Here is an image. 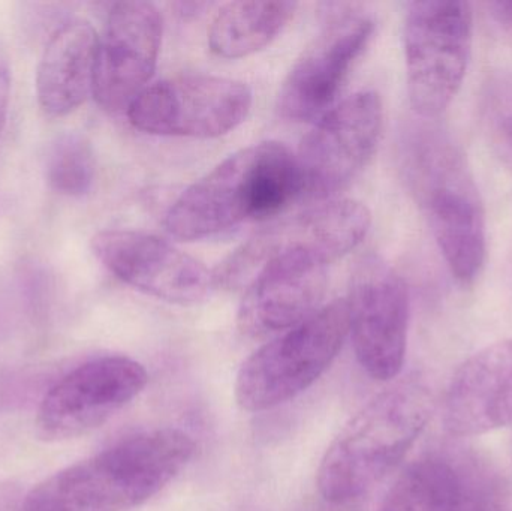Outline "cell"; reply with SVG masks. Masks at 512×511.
I'll return each instance as SVG.
<instances>
[{
    "mask_svg": "<svg viewBox=\"0 0 512 511\" xmlns=\"http://www.w3.org/2000/svg\"><path fill=\"white\" fill-rule=\"evenodd\" d=\"M12 71L11 60L5 45L0 42V137L8 119L9 101H11Z\"/></svg>",
    "mask_w": 512,
    "mask_h": 511,
    "instance_id": "obj_23",
    "label": "cell"
},
{
    "mask_svg": "<svg viewBox=\"0 0 512 511\" xmlns=\"http://www.w3.org/2000/svg\"><path fill=\"white\" fill-rule=\"evenodd\" d=\"M44 171L51 191L68 198L84 197L95 182L92 144L78 132L57 135L45 153Z\"/></svg>",
    "mask_w": 512,
    "mask_h": 511,
    "instance_id": "obj_20",
    "label": "cell"
},
{
    "mask_svg": "<svg viewBox=\"0 0 512 511\" xmlns=\"http://www.w3.org/2000/svg\"><path fill=\"white\" fill-rule=\"evenodd\" d=\"M298 197L294 153L265 141L228 156L189 186L168 210L165 225L177 239H206L243 222L277 215Z\"/></svg>",
    "mask_w": 512,
    "mask_h": 511,
    "instance_id": "obj_3",
    "label": "cell"
},
{
    "mask_svg": "<svg viewBox=\"0 0 512 511\" xmlns=\"http://www.w3.org/2000/svg\"><path fill=\"white\" fill-rule=\"evenodd\" d=\"M93 255L117 279L174 305H197L216 288L200 261L153 234L105 230L93 236Z\"/></svg>",
    "mask_w": 512,
    "mask_h": 511,
    "instance_id": "obj_13",
    "label": "cell"
},
{
    "mask_svg": "<svg viewBox=\"0 0 512 511\" xmlns=\"http://www.w3.org/2000/svg\"><path fill=\"white\" fill-rule=\"evenodd\" d=\"M295 8L292 2L227 3L210 24V50L222 59L251 56L282 32Z\"/></svg>",
    "mask_w": 512,
    "mask_h": 511,
    "instance_id": "obj_18",
    "label": "cell"
},
{
    "mask_svg": "<svg viewBox=\"0 0 512 511\" xmlns=\"http://www.w3.org/2000/svg\"><path fill=\"white\" fill-rule=\"evenodd\" d=\"M340 5L292 65L280 87L277 108L289 120H309L333 105L375 32L372 18Z\"/></svg>",
    "mask_w": 512,
    "mask_h": 511,
    "instance_id": "obj_11",
    "label": "cell"
},
{
    "mask_svg": "<svg viewBox=\"0 0 512 511\" xmlns=\"http://www.w3.org/2000/svg\"><path fill=\"white\" fill-rule=\"evenodd\" d=\"M195 455L180 429H155L65 468L27 494L23 511H129L167 488Z\"/></svg>",
    "mask_w": 512,
    "mask_h": 511,
    "instance_id": "obj_1",
    "label": "cell"
},
{
    "mask_svg": "<svg viewBox=\"0 0 512 511\" xmlns=\"http://www.w3.org/2000/svg\"><path fill=\"white\" fill-rule=\"evenodd\" d=\"M251 108L252 92L242 81L179 75L147 86L126 114L146 134L216 138L242 125Z\"/></svg>",
    "mask_w": 512,
    "mask_h": 511,
    "instance_id": "obj_8",
    "label": "cell"
},
{
    "mask_svg": "<svg viewBox=\"0 0 512 511\" xmlns=\"http://www.w3.org/2000/svg\"><path fill=\"white\" fill-rule=\"evenodd\" d=\"M99 36L92 24L69 20L51 33L38 68L36 98L51 117L68 116L92 95Z\"/></svg>",
    "mask_w": 512,
    "mask_h": 511,
    "instance_id": "obj_17",
    "label": "cell"
},
{
    "mask_svg": "<svg viewBox=\"0 0 512 511\" xmlns=\"http://www.w3.org/2000/svg\"><path fill=\"white\" fill-rule=\"evenodd\" d=\"M456 511H510L501 495L490 485L468 480L459 474V500Z\"/></svg>",
    "mask_w": 512,
    "mask_h": 511,
    "instance_id": "obj_22",
    "label": "cell"
},
{
    "mask_svg": "<svg viewBox=\"0 0 512 511\" xmlns=\"http://www.w3.org/2000/svg\"><path fill=\"white\" fill-rule=\"evenodd\" d=\"M430 414L429 390L412 378L375 396L325 452L316 477L321 497L334 506H346L369 494L405 458Z\"/></svg>",
    "mask_w": 512,
    "mask_h": 511,
    "instance_id": "obj_4",
    "label": "cell"
},
{
    "mask_svg": "<svg viewBox=\"0 0 512 511\" xmlns=\"http://www.w3.org/2000/svg\"><path fill=\"white\" fill-rule=\"evenodd\" d=\"M474 41L469 3L427 0L408 6L403 24L406 83L412 110L424 120L441 116L465 81Z\"/></svg>",
    "mask_w": 512,
    "mask_h": 511,
    "instance_id": "obj_6",
    "label": "cell"
},
{
    "mask_svg": "<svg viewBox=\"0 0 512 511\" xmlns=\"http://www.w3.org/2000/svg\"><path fill=\"white\" fill-rule=\"evenodd\" d=\"M487 122L493 137L512 156V78H501L486 96Z\"/></svg>",
    "mask_w": 512,
    "mask_h": 511,
    "instance_id": "obj_21",
    "label": "cell"
},
{
    "mask_svg": "<svg viewBox=\"0 0 512 511\" xmlns=\"http://www.w3.org/2000/svg\"><path fill=\"white\" fill-rule=\"evenodd\" d=\"M327 291V264L289 254L268 261L246 287L237 326L249 338L286 332L319 311Z\"/></svg>",
    "mask_w": 512,
    "mask_h": 511,
    "instance_id": "obj_15",
    "label": "cell"
},
{
    "mask_svg": "<svg viewBox=\"0 0 512 511\" xmlns=\"http://www.w3.org/2000/svg\"><path fill=\"white\" fill-rule=\"evenodd\" d=\"M382 126L384 107L372 90L325 111L295 155L301 197L330 200L349 186L375 155Z\"/></svg>",
    "mask_w": 512,
    "mask_h": 511,
    "instance_id": "obj_9",
    "label": "cell"
},
{
    "mask_svg": "<svg viewBox=\"0 0 512 511\" xmlns=\"http://www.w3.org/2000/svg\"><path fill=\"white\" fill-rule=\"evenodd\" d=\"M147 383L146 368L129 357H101L84 363L44 396L36 426L48 440L80 437L108 422Z\"/></svg>",
    "mask_w": 512,
    "mask_h": 511,
    "instance_id": "obj_12",
    "label": "cell"
},
{
    "mask_svg": "<svg viewBox=\"0 0 512 511\" xmlns=\"http://www.w3.org/2000/svg\"><path fill=\"white\" fill-rule=\"evenodd\" d=\"M372 215L360 201L331 200L276 222L243 243L213 273L216 287H248L277 257L300 254L328 264L354 251L370 230Z\"/></svg>",
    "mask_w": 512,
    "mask_h": 511,
    "instance_id": "obj_7",
    "label": "cell"
},
{
    "mask_svg": "<svg viewBox=\"0 0 512 511\" xmlns=\"http://www.w3.org/2000/svg\"><path fill=\"white\" fill-rule=\"evenodd\" d=\"M162 17L149 2L114 3L96 51L92 96L108 113L128 111L155 72Z\"/></svg>",
    "mask_w": 512,
    "mask_h": 511,
    "instance_id": "obj_14",
    "label": "cell"
},
{
    "mask_svg": "<svg viewBox=\"0 0 512 511\" xmlns=\"http://www.w3.org/2000/svg\"><path fill=\"white\" fill-rule=\"evenodd\" d=\"M403 159L406 182L451 275L471 287L486 264L487 225L465 153L442 129L420 126L406 140Z\"/></svg>",
    "mask_w": 512,
    "mask_h": 511,
    "instance_id": "obj_2",
    "label": "cell"
},
{
    "mask_svg": "<svg viewBox=\"0 0 512 511\" xmlns=\"http://www.w3.org/2000/svg\"><path fill=\"white\" fill-rule=\"evenodd\" d=\"M346 303L361 368L373 380H394L408 348L409 293L402 276L378 255H366L352 272Z\"/></svg>",
    "mask_w": 512,
    "mask_h": 511,
    "instance_id": "obj_10",
    "label": "cell"
},
{
    "mask_svg": "<svg viewBox=\"0 0 512 511\" xmlns=\"http://www.w3.org/2000/svg\"><path fill=\"white\" fill-rule=\"evenodd\" d=\"M459 473L441 459L409 465L388 489L378 511H456Z\"/></svg>",
    "mask_w": 512,
    "mask_h": 511,
    "instance_id": "obj_19",
    "label": "cell"
},
{
    "mask_svg": "<svg viewBox=\"0 0 512 511\" xmlns=\"http://www.w3.org/2000/svg\"><path fill=\"white\" fill-rule=\"evenodd\" d=\"M490 11L499 24L512 30V2L490 3Z\"/></svg>",
    "mask_w": 512,
    "mask_h": 511,
    "instance_id": "obj_24",
    "label": "cell"
},
{
    "mask_svg": "<svg viewBox=\"0 0 512 511\" xmlns=\"http://www.w3.org/2000/svg\"><path fill=\"white\" fill-rule=\"evenodd\" d=\"M445 429L454 437H478L512 426V339L469 357L448 384Z\"/></svg>",
    "mask_w": 512,
    "mask_h": 511,
    "instance_id": "obj_16",
    "label": "cell"
},
{
    "mask_svg": "<svg viewBox=\"0 0 512 511\" xmlns=\"http://www.w3.org/2000/svg\"><path fill=\"white\" fill-rule=\"evenodd\" d=\"M348 333V303L340 299L262 345L237 372V405L262 413L297 398L330 368Z\"/></svg>",
    "mask_w": 512,
    "mask_h": 511,
    "instance_id": "obj_5",
    "label": "cell"
}]
</instances>
